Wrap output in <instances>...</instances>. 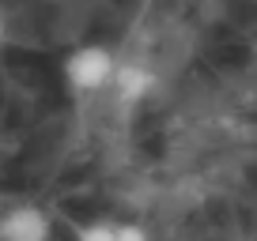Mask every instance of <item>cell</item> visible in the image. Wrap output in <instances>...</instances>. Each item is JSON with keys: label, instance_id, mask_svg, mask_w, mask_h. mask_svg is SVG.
Masks as SVG:
<instances>
[{"label": "cell", "instance_id": "277c9868", "mask_svg": "<svg viewBox=\"0 0 257 241\" xmlns=\"http://www.w3.org/2000/svg\"><path fill=\"white\" fill-rule=\"evenodd\" d=\"M76 241H117V222H106V218L87 222L76 230Z\"/></svg>", "mask_w": 257, "mask_h": 241}, {"label": "cell", "instance_id": "3957f363", "mask_svg": "<svg viewBox=\"0 0 257 241\" xmlns=\"http://www.w3.org/2000/svg\"><path fill=\"white\" fill-rule=\"evenodd\" d=\"M110 87L125 106H133V102H144L148 98V90L155 87V76H152V68L140 64V60H117Z\"/></svg>", "mask_w": 257, "mask_h": 241}, {"label": "cell", "instance_id": "52a82bcc", "mask_svg": "<svg viewBox=\"0 0 257 241\" xmlns=\"http://www.w3.org/2000/svg\"><path fill=\"white\" fill-rule=\"evenodd\" d=\"M49 4H61V0H49Z\"/></svg>", "mask_w": 257, "mask_h": 241}, {"label": "cell", "instance_id": "8992f818", "mask_svg": "<svg viewBox=\"0 0 257 241\" xmlns=\"http://www.w3.org/2000/svg\"><path fill=\"white\" fill-rule=\"evenodd\" d=\"M4 34H8V30H4V19H0V42H4Z\"/></svg>", "mask_w": 257, "mask_h": 241}, {"label": "cell", "instance_id": "7a4b0ae2", "mask_svg": "<svg viewBox=\"0 0 257 241\" xmlns=\"http://www.w3.org/2000/svg\"><path fill=\"white\" fill-rule=\"evenodd\" d=\"M53 222L38 204H16L0 215V241H49Z\"/></svg>", "mask_w": 257, "mask_h": 241}, {"label": "cell", "instance_id": "6da1fadb", "mask_svg": "<svg viewBox=\"0 0 257 241\" xmlns=\"http://www.w3.org/2000/svg\"><path fill=\"white\" fill-rule=\"evenodd\" d=\"M113 68H117V56L106 46H80L64 56L61 72H64L68 90H76V94H98V90L110 87Z\"/></svg>", "mask_w": 257, "mask_h": 241}, {"label": "cell", "instance_id": "5b68a950", "mask_svg": "<svg viewBox=\"0 0 257 241\" xmlns=\"http://www.w3.org/2000/svg\"><path fill=\"white\" fill-rule=\"evenodd\" d=\"M117 241H148V230L137 222H117Z\"/></svg>", "mask_w": 257, "mask_h": 241}]
</instances>
